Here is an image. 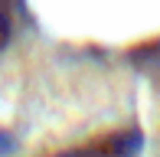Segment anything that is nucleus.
<instances>
[{"instance_id": "1", "label": "nucleus", "mask_w": 160, "mask_h": 157, "mask_svg": "<svg viewBox=\"0 0 160 157\" xmlns=\"http://www.w3.org/2000/svg\"><path fill=\"white\" fill-rule=\"evenodd\" d=\"M137 144H141V134L134 128H114V131H105L92 141L62 147L49 157H134Z\"/></svg>"}, {"instance_id": "2", "label": "nucleus", "mask_w": 160, "mask_h": 157, "mask_svg": "<svg viewBox=\"0 0 160 157\" xmlns=\"http://www.w3.org/2000/svg\"><path fill=\"white\" fill-rule=\"evenodd\" d=\"M10 39H13V13L7 7V0H0V53L10 46Z\"/></svg>"}, {"instance_id": "3", "label": "nucleus", "mask_w": 160, "mask_h": 157, "mask_svg": "<svg viewBox=\"0 0 160 157\" xmlns=\"http://www.w3.org/2000/svg\"><path fill=\"white\" fill-rule=\"evenodd\" d=\"M10 151H13V138H10L7 131H0V157L10 154Z\"/></svg>"}]
</instances>
